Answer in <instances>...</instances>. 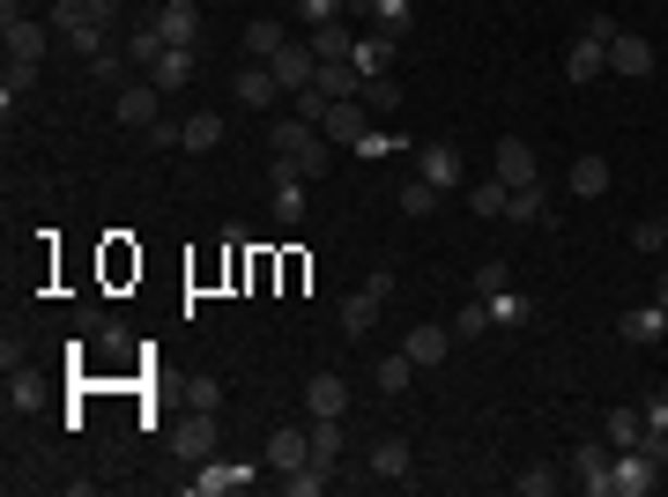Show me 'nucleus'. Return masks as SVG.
Masks as SVG:
<instances>
[{"label":"nucleus","instance_id":"obj_1","mask_svg":"<svg viewBox=\"0 0 668 497\" xmlns=\"http://www.w3.org/2000/svg\"><path fill=\"white\" fill-rule=\"evenodd\" d=\"M275 157H290L305 178H327L334 141H327V134H320L312 120H297V112H290V120H275Z\"/></svg>","mask_w":668,"mask_h":497},{"label":"nucleus","instance_id":"obj_2","mask_svg":"<svg viewBox=\"0 0 668 497\" xmlns=\"http://www.w3.org/2000/svg\"><path fill=\"white\" fill-rule=\"evenodd\" d=\"M386 297H394V275H386V268H372L357 290L342 297V334H349V341H364V334L379 327V312H386Z\"/></svg>","mask_w":668,"mask_h":497},{"label":"nucleus","instance_id":"obj_3","mask_svg":"<svg viewBox=\"0 0 668 497\" xmlns=\"http://www.w3.org/2000/svg\"><path fill=\"white\" fill-rule=\"evenodd\" d=\"M654 483H661V460L646 453V446H624L617 468H609V497H646Z\"/></svg>","mask_w":668,"mask_h":497},{"label":"nucleus","instance_id":"obj_4","mask_svg":"<svg viewBox=\"0 0 668 497\" xmlns=\"http://www.w3.org/2000/svg\"><path fill=\"white\" fill-rule=\"evenodd\" d=\"M0 38H8V60H45V38H52V23H30L15 0L0 8Z\"/></svg>","mask_w":668,"mask_h":497},{"label":"nucleus","instance_id":"obj_5","mask_svg":"<svg viewBox=\"0 0 668 497\" xmlns=\"http://www.w3.org/2000/svg\"><path fill=\"white\" fill-rule=\"evenodd\" d=\"M171 453H178V460H194V468H201V460L215 453V415H209V409H186V415H178V423H171Z\"/></svg>","mask_w":668,"mask_h":497},{"label":"nucleus","instance_id":"obj_6","mask_svg":"<svg viewBox=\"0 0 668 497\" xmlns=\"http://www.w3.org/2000/svg\"><path fill=\"white\" fill-rule=\"evenodd\" d=\"M320 134H327L334 149H357V141L372 134V112H364V97H342V104H327V120H320Z\"/></svg>","mask_w":668,"mask_h":497},{"label":"nucleus","instance_id":"obj_7","mask_svg":"<svg viewBox=\"0 0 668 497\" xmlns=\"http://www.w3.org/2000/svg\"><path fill=\"white\" fill-rule=\"evenodd\" d=\"M401 349H409V364H417V372H431V364H446V357H454V327L417 320V327L401 334Z\"/></svg>","mask_w":668,"mask_h":497},{"label":"nucleus","instance_id":"obj_8","mask_svg":"<svg viewBox=\"0 0 668 497\" xmlns=\"http://www.w3.org/2000/svg\"><path fill=\"white\" fill-rule=\"evenodd\" d=\"M260 67H268V75H275V83H283V89H290V97H297V89H312V75H320V60H312V38H305V45H283V52H275V60H260Z\"/></svg>","mask_w":668,"mask_h":497},{"label":"nucleus","instance_id":"obj_9","mask_svg":"<svg viewBox=\"0 0 668 497\" xmlns=\"http://www.w3.org/2000/svg\"><path fill=\"white\" fill-rule=\"evenodd\" d=\"M112 112H120V120L134 126V134H141V126H157V120H164V89H157V83H120Z\"/></svg>","mask_w":668,"mask_h":497},{"label":"nucleus","instance_id":"obj_10","mask_svg":"<svg viewBox=\"0 0 668 497\" xmlns=\"http://www.w3.org/2000/svg\"><path fill=\"white\" fill-rule=\"evenodd\" d=\"M194 490L201 497H231V490H252V460H201V475H194Z\"/></svg>","mask_w":668,"mask_h":497},{"label":"nucleus","instance_id":"obj_11","mask_svg":"<svg viewBox=\"0 0 668 497\" xmlns=\"http://www.w3.org/2000/svg\"><path fill=\"white\" fill-rule=\"evenodd\" d=\"M417 178H431V186L446 194V186H460V178H468V164H460L454 141H423V149H417Z\"/></svg>","mask_w":668,"mask_h":497},{"label":"nucleus","instance_id":"obj_12","mask_svg":"<svg viewBox=\"0 0 668 497\" xmlns=\"http://www.w3.org/2000/svg\"><path fill=\"white\" fill-rule=\"evenodd\" d=\"M394 52H401V38H386V30H357V45H349V67L372 83V75H386V67H394Z\"/></svg>","mask_w":668,"mask_h":497},{"label":"nucleus","instance_id":"obj_13","mask_svg":"<svg viewBox=\"0 0 668 497\" xmlns=\"http://www.w3.org/2000/svg\"><path fill=\"white\" fill-rule=\"evenodd\" d=\"M609 75H624V83L654 75V45L639 38V30H617V38H609Z\"/></svg>","mask_w":668,"mask_h":497},{"label":"nucleus","instance_id":"obj_14","mask_svg":"<svg viewBox=\"0 0 668 497\" xmlns=\"http://www.w3.org/2000/svg\"><path fill=\"white\" fill-rule=\"evenodd\" d=\"M617 334H624L631 349H654V341L668 334V305H661V297H654V305H631L624 320H617Z\"/></svg>","mask_w":668,"mask_h":497},{"label":"nucleus","instance_id":"obj_15","mask_svg":"<svg viewBox=\"0 0 668 497\" xmlns=\"http://www.w3.org/2000/svg\"><path fill=\"white\" fill-rule=\"evenodd\" d=\"M609 468H617V453H609V446H594V438H586V446H572V475H580L586 497H609Z\"/></svg>","mask_w":668,"mask_h":497},{"label":"nucleus","instance_id":"obj_16","mask_svg":"<svg viewBox=\"0 0 668 497\" xmlns=\"http://www.w3.org/2000/svg\"><path fill=\"white\" fill-rule=\"evenodd\" d=\"M305 415H349V378L342 372H312L305 378Z\"/></svg>","mask_w":668,"mask_h":497},{"label":"nucleus","instance_id":"obj_17","mask_svg":"<svg viewBox=\"0 0 668 497\" xmlns=\"http://www.w3.org/2000/svg\"><path fill=\"white\" fill-rule=\"evenodd\" d=\"M231 97H238L246 112H268V104H275V97H290V89L275 83L268 67H238V75H231Z\"/></svg>","mask_w":668,"mask_h":497},{"label":"nucleus","instance_id":"obj_18","mask_svg":"<svg viewBox=\"0 0 668 497\" xmlns=\"http://www.w3.org/2000/svg\"><path fill=\"white\" fill-rule=\"evenodd\" d=\"M149 23L164 30V45H194V38H201V8H194V0H164Z\"/></svg>","mask_w":668,"mask_h":497},{"label":"nucleus","instance_id":"obj_19","mask_svg":"<svg viewBox=\"0 0 668 497\" xmlns=\"http://www.w3.org/2000/svg\"><path fill=\"white\" fill-rule=\"evenodd\" d=\"M565 75H572V83H594V75H609V45L580 30V38L565 45Z\"/></svg>","mask_w":668,"mask_h":497},{"label":"nucleus","instance_id":"obj_20","mask_svg":"<svg viewBox=\"0 0 668 497\" xmlns=\"http://www.w3.org/2000/svg\"><path fill=\"white\" fill-rule=\"evenodd\" d=\"M305 460H312V431L283 423V431L268 438V468H275V475H290V468H305Z\"/></svg>","mask_w":668,"mask_h":497},{"label":"nucleus","instance_id":"obj_21","mask_svg":"<svg viewBox=\"0 0 668 497\" xmlns=\"http://www.w3.org/2000/svg\"><path fill=\"white\" fill-rule=\"evenodd\" d=\"M565 186H572L580 201H602V194H609V157H594V149H586V157H572Z\"/></svg>","mask_w":668,"mask_h":497},{"label":"nucleus","instance_id":"obj_22","mask_svg":"<svg viewBox=\"0 0 668 497\" xmlns=\"http://www.w3.org/2000/svg\"><path fill=\"white\" fill-rule=\"evenodd\" d=\"M498 178H505V186H535V149H528L520 134H505V141H498Z\"/></svg>","mask_w":668,"mask_h":497},{"label":"nucleus","instance_id":"obj_23","mask_svg":"<svg viewBox=\"0 0 668 497\" xmlns=\"http://www.w3.org/2000/svg\"><path fill=\"white\" fill-rule=\"evenodd\" d=\"M149 83L164 89V97H171V89H186V83H194V45H171L164 60L149 67Z\"/></svg>","mask_w":668,"mask_h":497},{"label":"nucleus","instance_id":"obj_24","mask_svg":"<svg viewBox=\"0 0 668 497\" xmlns=\"http://www.w3.org/2000/svg\"><path fill=\"white\" fill-rule=\"evenodd\" d=\"M215 141H223V112H194V120L178 126V149H186V157H209Z\"/></svg>","mask_w":668,"mask_h":497},{"label":"nucleus","instance_id":"obj_25","mask_svg":"<svg viewBox=\"0 0 668 497\" xmlns=\"http://www.w3.org/2000/svg\"><path fill=\"white\" fill-rule=\"evenodd\" d=\"M283 45H290V30H283L275 15H252L246 23V60H275Z\"/></svg>","mask_w":668,"mask_h":497},{"label":"nucleus","instance_id":"obj_26","mask_svg":"<svg viewBox=\"0 0 668 497\" xmlns=\"http://www.w3.org/2000/svg\"><path fill=\"white\" fill-rule=\"evenodd\" d=\"M312 83H320V97H334V104H342V97H364V75H357L349 60H320Z\"/></svg>","mask_w":668,"mask_h":497},{"label":"nucleus","instance_id":"obj_27","mask_svg":"<svg viewBox=\"0 0 668 497\" xmlns=\"http://www.w3.org/2000/svg\"><path fill=\"white\" fill-rule=\"evenodd\" d=\"M372 475L379 483H409V438H379L372 446Z\"/></svg>","mask_w":668,"mask_h":497},{"label":"nucleus","instance_id":"obj_28","mask_svg":"<svg viewBox=\"0 0 668 497\" xmlns=\"http://www.w3.org/2000/svg\"><path fill=\"white\" fill-rule=\"evenodd\" d=\"M446 327H454V341H483V334H491V297H468Z\"/></svg>","mask_w":668,"mask_h":497},{"label":"nucleus","instance_id":"obj_29","mask_svg":"<svg viewBox=\"0 0 668 497\" xmlns=\"http://www.w3.org/2000/svg\"><path fill=\"white\" fill-rule=\"evenodd\" d=\"M409 378H417L409 349H401V357H379V364H372V386H379V394H409Z\"/></svg>","mask_w":668,"mask_h":497},{"label":"nucleus","instance_id":"obj_30","mask_svg":"<svg viewBox=\"0 0 668 497\" xmlns=\"http://www.w3.org/2000/svg\"><path fill=\"white\" fill-rule=\"evenodd\" d=\"M327 483H334L327 460H305V468H290V475H283V490H290V497H320Z\"/></svg>","mask_w":668,"mask_h":497},{"label":"nucleus","instance_id":"obj_31","mask_svg":"<svg viewBox=\"0 0 668 497\" xmlns=\"http://www.w3.org/2000/svg\"><path fill=\"white\" fill-rule=\"evenodd\" d=\"M349 45H357L349 23H320V30H312V60H349Z\"/></svg>","mask_w":668,"mask_h":497},{"label":"nucleus","instance_id":"obj_32","mask_svg":"<svg viewBox=\"0 0 668 497\" xmlns=\"http://www.w3.org/2000/svg\"><path fill=\"white\" fill-rule=\"evenodd\" d=\"M305 431H312V460H342V415H312V423H305Z\"/></svg>","mask_w":668,"mask_h":497},{"label":"nucleus","instance_id":"obj_33","mask_svg":"<svg viewBox=\"0 0 668 497\" xmlns=\"http://www.w3.org/2000/svg\"><path fill=\"white\" fill-rule=\"evenodd\" d=\"M164 52H171V45H164V30H157V23H141V30L126 38V60H134V67H157Z\"/></svg>","mask_w":668,"mask_h":497},{"label":"nucleus","instance_id":"obj_34","mask_svg":"<svg viewBox=\"0 0 668 497\" xmlns=\"http://www.w3.org/2000/svg\"><path fill=\"white\" fill-rule=\"evenodd\" d=\"M609 446L624 453V446H646V415L639 409H609Z\"/></svg>","mask_w":668,"mask_h":497},{"label":"nucleus","instance_id":"obj_35","mask_svg":"<svg viewBox=\"0 0 668 497\" xmlns=\"http://www.w3.org/2000/svg\"><path fill=\"white\" fill-rule=\"evenodd\" d=\"M505 201H512L505 178H475V186H468V208H475V215H505Z\"/></svg>","mask_w":668,"mask_h":497},{"label":"nucleus","instance_id":"obj_36","mask_svg":"<svg viewBox=\"0 0 668 497\" xmlns=\"http://www.w3.org/2000/svg\"><path fill=\"white\" fill-rule=\"evenodd\" d=\"M409 0H372V30H386V38H409Z\"/></svg>","mask_w":668,"mask_h":497},{"label":"nucleus","instance_id":"obj_37","mask_svg":"<svg viewBox=\"0 0 668 497\" xmlns=\"http://www.w3.org/2000/svg\"><path fill=\"white\" fill-rule=\"evenodd\" d=\"M528 320H535V305H528V297H512V290L491 297V327H528Z\"/></svg>","mask_w":668,"mask_h":497},{"label":"nucleus","instance_id":"obj_38","mask_svg":"<svg viewBox=\"0 0 668 497\" xmlns=\"http://www.w3.org/2000/svg\"><path fill=\"white\" fill-rule=\"evenodd\" d=\"M30 83H38V60H8V75H0V104L15 112V97H23Z\"/></svg>","mask_w":668,"mask_h":497},{"label":"nucleus","instance_id":"obj_39","mask_svg":"<svg viewBox=\"0 0 668 497\" xmlns=\"http://www.w3.org/2000/svg\"><path fill=\"white\" fill-rule=\"evenodd\" d=\"M364 112H401V83H394V75H372V83H364Z\"/></svg>","mask_w":668,"mask_h":497},{"label":"nucleus","instance_id":"obj_40","mask_svg":"<svg viewBox=\"0 0 668 497\" xmlns=\"http://www.w3.org/2000/svg\"><path fill=\"white\" fill-rule=\"evenodd\" d=\"M349 8H364V0H297V15H305L312 30H320V23H342Z\"/></svg>","mask_w":668,"mask_h":497},{"label":"nucleus","instance_id":"obj_41","mask_svg":"<svg viewBox=\"0 0 668 497\" xmlns=\"http://www.w3.org/2000/svg\"><path fill=\"white\" fill-rule=\"evenodd\" d=\"M505 215H512V223H543V186H512Z\"/></svg>","mask_w":668,"mask_h":497},{"label":"nucleus","instance_id":"obj_42","mask_svg":"<svg viewBox=\"0 0 668 497\" xmlns=\"http://www.w3.org/2000/svg\"><path fill=\"white\" fill-rule=\"evenodd\" d=\"M431 208H438V186H431V178H409V186H401V215H431Z\"/></svg>","mask_w":668,"mask_h":497},{"label":"nucleus","instance_id":"obj_43","mask_svg":"<svg viewBox=\"0 0 668 497\" xmlns=\"http://www.w3.org/2000/svg\"><path fill=\"white\" fill-rule=\"evenodd\" d=\"M186 409H223V378H209V372H201V378H194V386H186Z\"/></svg>","mask_w":668,"mask_h":497},{"label":"nucleus","instance_id":"obj_44","mask_svg":"<svg viewBox=\"0 0 668 497\" xmlns=\"http://www.w3.org/2000/svg\"><path fill=\"white\" fill-rule=\"evenodd\" d=\"M631 246H639V252H661V246H668V223H661V215L631 223Z\"/></svg>","mask_w":668,"mask_h":497},{"label":"nucleus","instance_id":"obj_45","mask_svg":"<svg viewBox=\"0 0 668 497\" xmlns=\"http://www.w3.org/2000/svg\"><path fill=\"white\" fill-rule=\"evenodd\" d=\"M498 290H512V275H505V260H483L475 268V297H498Z\"/></svg>","mask_w":668,"mask_h":497},{"label":"nucleus","instance_id":"obj_46","mask_svg":"<svg viewBox=\"0 0 668 497\" xmlns=\"http://www.w3.org/2000/svg\"><path fill=\"white\" fill-rule=\"evenodd\" d=\"M512 490H520V497H549V490H557V475H549V468H520Z\"/></svg>","mask_w":668,"mask_h":497},{"label":"nucleus","instance_id":"obj_47","mask_svg":"<svg viewBox=\"0 0 668 497\" xmlns=\"http://www.w3.org/2000/svg\"><path fill=\"white\" fill-rule=\"evenodd\" d=\"M8 409H38V378H15V372H8Z\"/></svg>","mask_w":668,"mask_h":497},{"label":"nucleus","instance_id":"obj_48","mask_svg":"<svg viewBox=\"0 0 668 497\" xmlns=\"http://www.w3.org/2000/svg\"><path fill=\"white\" fill-rule=\"evenodd\" d=\"M89 75H97V83H120V75H126V52H120V45H112L104 60H89Z\"/></svg>","mask_w":668,"mask_h":497},{"label":"nucleus","instance_id":"obj_49","mask_svg":"<svg viewBox=\"0 0 668 497\" xmlns=\"http://www.w3.org/2000/svg\"><path fill=\"white\" fill-rule=\"evenodd\" d=\"M394 149H401V134H364L357 141V157H394Z\"/></svg>","mask_w":668,"mask_h":497},{"label":"nucleus","instance_id":"obj_50","mask_svg":"<svg viewBox=\"0 0 668 497\" xmlns=\"http://www.w3.org/2000/svg\"><path fill=\"white\" fill-rule=\"evenodd\" d=\"M141 141H149V149H178V126L157 120V126H141Z\"/></svg>","mask_w":668,"mask_h":497},{"label":"nucleus","instance_id":"obj_51","mask_svg":"<svg viewBox=\"0 0 668 497\" xmlns=\"http://www.w3.org/2000/svg\"><path fill=\"white\" fill-rule=\"evenodd\" d=\"M639 415H646V431H668V394H646V409H639Z\"/></svg>","mask_w":668,"mask_h":497},{"label":"nucleus","instance_id":"obj_52","mask_svg":"<svg viewBox=\"0 0 668 497\" xmlns=\"http://www.w3.org/2000/svg\"><path fill=\"white\" fill-rule=\"evenodd\" d=\"M580 30H586V38H602V45L617 38V23H609V15H602V8H586V23H580Z\"/></svg>","mask_w":668,"mask_h":497},{"label":"nucleus","instance_id":"obj_53","mask_svg":"<svg viewBox=\"0 0 668 497\" xmlns=\"http://www.w3.org/2000/svg\"><path fill=\"white\" fill-rule=\"evenodd\" d=\"M83 8H89V23H104V30H112V23H120V8H126V0H83Z\"/></svg>","mask_w":668,"mask_h":497},{"label":"nucleus","instance_id":"obj_54","mask_svg":"<svg viewBox=\"0 0 668 497\" xmlns=\"http://www.w3.org/2000/svg\"><path fill=\"white\" fill-rule=\"evenodd\" d=\"M654 297H661V305H668V268H661V283H654Z\"/></svg>","mask_w":668,"mask_h":497},{"label":"nucleus","instance_id":"obj_55","mask_svg":"<svg viewBox=\"0 0 668 497\" xmlns=\"http://www.w3.org/2000/svg\"><path fill=\"white\" fill-rule=\"evenodd\" d=\"M364 8H372V0H364Z\"/></svg>","mask_w":668,"mask_h":497},{"label":"nucleus","instance_id":"obj_56","mask_svg":"<svg viewBox=\"0 0 668 497\" xmlns=\"http://www.w3.org/2000/svg\"><path fill=\"white\" fill-rule=\"evenodd\" d=\"M661 223H668V215H661Z\"/></svg>","mask_w":668,"mask_h":497}]
</instances>
